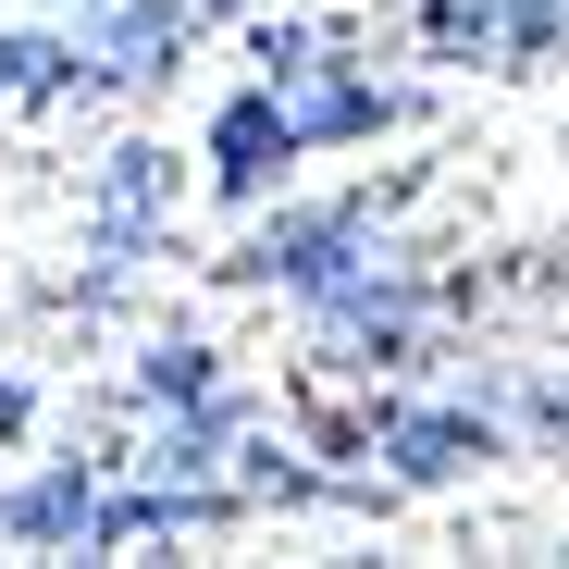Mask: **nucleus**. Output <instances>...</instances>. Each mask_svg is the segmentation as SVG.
I'll return each instance as SVG.
<instances>
[{"label":"nucleus","instance_id":"obj_1","mask_svg":"<svg viewBox=\"0 0 569 569\" xmlns=\"http://www.w3.org/2000/svg\"><path fill=\"white\" fill-rule=\"evenodd\" d=\"M284 149H298V112H272V100H236V112H223V186H236V199H248Z\"/></svg>","mask_w":569,"mask_h":569},{"label":"nucleus","instance_id":"obj_2","mask_svg":"<svg viewBox=\"0 0 569 569\" xmlns=\"http://www.w3.org/2000/svg\"><path fill=\"white\" fill-rule=\"evenodd\" d=\"M161 199H173V161H161V149H124V161L100 173V223H112V236H149Z\"/></svg>","mask_w":569,"mask_h":569},{"label":"nucleus","instance_id":"obj_3","mask_svg":"<svg viewBox=\"0 0 569 569\" xmlns=\"http://www.w3.org/2000/svg\"><path fill=\"white\" fill-rule=\"evenodd\" d=\"M385 446H397L409 483H446V470L483 458V421H385Z\"/></svg>","mask_w":569,"mask_h":569},{"label":"nucleus","instance_id":"obj_4","mask_svg":"<svg viewBox=\"0 0 569 569\" xmlns=\"http://www.w3.org/2000/svg\"><path fill=\"white\" fill-rule=\"evenodd\" d=\"M173 50H186V13H161V0H149V13L112 26V62H100V74H161Z\"/></svg>","mask_w":569,"mask_h":569},{"label":"nucleus","instance_id":"obj_5","mask_svg":"<svg viewBox=\"0 0 569 569\" xmlns=\"http://www.w3.org/2000/svg\"><path fill=\"white\" fill-rule=\"evenodd\" d=\"M100 520V496L87 483H38V496H13V532H87Z\"/></svg>","mask_w":569,"mask_h":569},{"label":"nucleus","instance_id":"obj_6","mask_svg":"<svg viewBox=\"0 0 569 569\" xmlns=\"http://www.w3.org/2000/svg\"><path fill=\"white\" fill-rule=\"evenodd\" d=\"M149 397L199 409V397H211V359H199V347H161V359H149Z\"/></svg>","mask_w":569,"mask_h":569},{"label":"nucleus","instance_id":"obj_7","mask_svg":"<svg viewBox=\"0 0 569 569\" xmlns=\"http://www.w3.org/2000/svg\"><path fill=\"white\" fill-rule=\"evenodd\" d=\"M433 38H446V50H483V38H496V0H433Z\"/></svg>","mask_w":569,"mask_h":569}]
</instances>
